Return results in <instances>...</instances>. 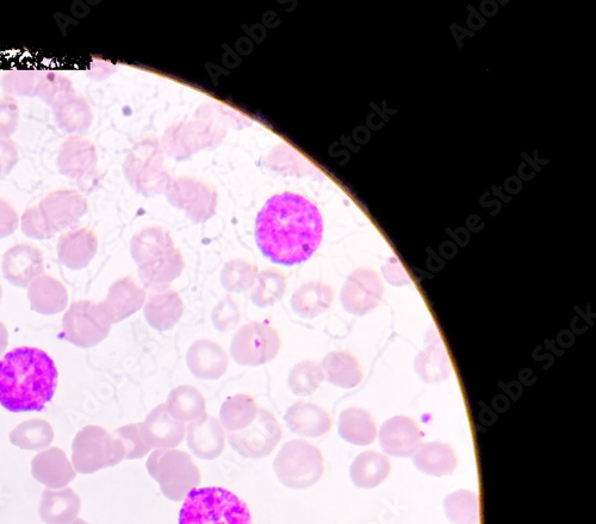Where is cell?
<instances>
[{"label":"cell","mask_w":596,"mask_h":524,"mask_svg":"<svg viewBox=\"0 0 596 524\" xmlns=\"http://www.w3.org/2000/svg\"><path fill=\"white\" fill-rule=\"evenodd\" d=\"M322 237L324 220L319 208L294 192L272 196L257 216V246L273 264H303L318 251Z\"/></svg>","instance_id":"1"},{"label":"cell","mask_w":596,"mask_h":524,"mask_svg":"<svg viewBox=\"0 0 596 524\" xmlns=\"http://www.w3.org/2000/svg\"><path fill=\"white\" fill-rule=\"evenodd\" d=\"M59 372L42 349H12L0 360V404L11 413L42 411L58 388Z\"/></svg>","instance_id":"2"},{"label":"cell","mask_w":596,"mask_h":524,"mask_svg":"<svg viewBox=\"0 0 596 524\" xmlns=\"http://www.w3.org/2000/svg\"><path fill=\"white\" fill-rule=\"evenodd\" d=\"M179 524H253L250 509L223 488L194 489L184 499Z\"/></svg>","instance_id":"3"},{"label":"cell","mask_w":596,"mask_h":524,"mask_svg":"<svg viewBox=\"0 0 596 524\" xmlns=\"http://www.w3.org/2000/svg\"><path fill=\"white\" fill-rule=\"evenodd\" d=\"M147 471L172 502H182L201 484V472L188 453L178 449H155L147 460Z\"/></svg>","instance_id":"4"},{"label":"cell","mask_w":596,"mask_h":524,"mask_svg":"<svg viewBox=\"0 0 596 524\" xmlns=\"http://www.w3.org/2000/svg\"><path fill=\"white\" fill-rule=\"evenodd\" d=\"M273 470L284 486L303 490L319 482L325 472V461L318 447L306 440H293L278 452Z\"/></svg>","instance_id":"5"},{"label":"cell","mask_w":596,"mask_h":524,"mask_svg":"<svg viewBox=\"0 0 596 524\" xmlns=\"http://www.w3.org/2000/svg\"><path fill=\"white\" fill-rule=\"evenodd\" d=\"M124 459L121 442L101 427H86L74 439L72 464L78 473H96Z\"/></svg>","instance_id":"6"},{"label":"cell","mask_w":596,"mask_h":524,"mask_svg":"<svg viewBox=\"0 0 596 524\" xmlns=\"http://www.w3.org/2000/svg\"><path fill=\"white\" fill-rule=\"evenodd\" d=\"M281 349V336L268 322H251L234 334L231 357L241 366L258 367L271 363Z\"/></svg>","instance_id":"7"},{"label":"cell","mask_w":596,"mask_h":524,"mask_svg":"<svg viewBox=\"0 0 596 524\" xmlns=\"http://www.w3.org/2000/svg\"><path fill=\"white\" fill-rule=\"evenodd\" d=\"M282 427L269 410L259 409L251 426L227 435L229 446L241 457L262 459L268 457L282 440Z\"/></svg>","instance_id":"8"},{"label":"cell","mask_w":596,"mask_h":524,"mask_svg":"<svg viewBox=\"0 0 596 524\" xmlns=\"http://www.w3.org/2000/svg\"><path fill=\"white\" fill-rule=\"evenodd\" d=\"M57 166L62 176L76 182L80 189L90 190L97 177L96 148L85 137L72 136L62 143Z\"/></svg>","instance_id":"9"},{"label":"cell","mask_w":596,"mask_h":524,"mask_svg":"<svg viewBox=\"0 0 596 524\" xmlns=\"http://www.w3.org/2000/svg\"><path fill=\"white\" fill-rule=\"evenodd\" d=\"M383 295L380 276L369 268H359L346 279L339 298L346 313L365 316L380 305Z\"/></svg>","instance_id":"10"},{"label":"cell","mask_w":596,"mask_h":524,"mask_svg":"<svg viewBox=\"0 0 596 524\" xmlns=\"http://www.w3.org/2000/svg\"><path fill=\"white\" fill-rule=\"evenodd\" d=\"M52 233L76 226L86 212L88 203L74 190H59L49 193L39 205Z\"/></svg>","instance_id":"11"},{"label":"cell","mask_w":596,"mask_h":524,"mask_svg":"<svg viewBox=\"0 0 596 524\" xmlns=\"http://www.w3.org/2000/svg\"><path fill=\"white\" fill-rule=\"evenodd\" d=\"M422 434L417 422L406 416H395L382 424L378 439L382 451L394 458H411L421 445Z\"/></svg>","instance_id":"12"},{"label":"cell","mask_w":596,"mask_h":524,"mask_svg":"<svg viewBox=\"0 0 596 524\" xmlns=\"http://www.w3.org/2000/svg\"><path fill=\"white\" fill-rule=\"evenodd\" d=\"M414 367L419 378L428 384H439L450 377V355L436 327L427 330L425 347L415 358Z\"/></svg>","instance_id":"13"},{"label":"cell","mask_w":596,"mask_h":524,"mask_svg":"<svg viewBox=\"0 0 596 524\" xmlns=\"http://www.w3.org/2000/svg\"><path fill=\"white\" fill-rule=\"evenodd\" d=\"M186 442L192 454L202 460H215L226 446L225 429L220 421L208 415L189 423L186 428Z\"/></svg>","instance_id":"14"},{"label":"cell","mask_w":596,"mask_h":524,"mask_svg":"<svg viewBox=\"0 0 596 524\" xmlns=\"http://www.w3.org/2000/svg\"><path fill=\"white\" fill-rule=\"evenodd\" d=\"M45 271L39 248L22 243L9 249L3 259V273L11 284L26 288Z\"/></svg>","instance_id":"15"},{"label":"cell","mask_w":596,"mask_h":524,"mask_svg":"<svg viewBox=\"0 0 596 524\" xmlns=\"http://www.w3.org/2000/svg\"><path fill=\"white\" fill-rule=\"evenodd\" d=\"M186 364L197 379L217 380L225 376L228 366V355L216 342L197 340L186 353Z\"/></svg>","instance_id":"16"},{"label":"cell","mask_w":596,"mask_h":524,"mask_svg":"<svg viewBox=\"0 0 596 524\" xmlns=\"http://www.w3.org/2000/svg\"><path fill=\"white\" fill-rule=\"evenodd\" d=\"M145 303L146 291L127 277L111 285L107 299L99 305L111 323H119L138 313Z\"/></svg>","instance_id":"17"},{"label":"cell","mask_w":596,"mask_h":524,"mask_svg":"<svg viewBox=\"0 0 596 524\" xmlns=\"http://www.w3.org/2000/svg\"><path fill=\"white\" fill-rule=\"evenodd\" d=\"M147 444L152 449H175L185 439L186 428L169 414L165 404L158 405L142 423Z\"/></svg>","instance_id":"18"},{"label":"cell","mask_w":596,"mask_h":524,"mask_svg":"<svg viewBox=\"0 0 596 524\" xmlns=\"http://www.w3.org/2000/svg\"><path fill=\"white\" fill-rule=\"evenodd\" d=\"M31 472L37 482L51 490L67 488L76 478V470L59 448H49L36 455Z\"/></svg>","instance_id":"19"},{"label":"cell","mask_w":596,"mask_h":524,"mask_svg":"<svg viewBox=\"0 0 596 524\" xmlns=\"http://www.w3.org/2000/svg\"><path fill=\"white\" fill-rule=\"evenodd\" d=\"M284 421L291 433L302 438H321L332 428V420L327 411L309 402L291 405L284 415Z\"/></svg>","instance_id":"20"},{"label":"cell","mask_w":596,"mask_h":524,"mask_svg":"<svg viewBox=\"0 0 596 524\" xmlns=\"http://www.w3.org/2000/svg\"><path fill=\"white\" fill-rule=\"evenodd\" d=\"M184 260L182 254L173 248L160 257L139 267V278L146 290L154 293L169 290L171 284L182 276Z\"/></svg>","instance_id":"21"},{"label":"cell","mask_w":596,"mask_h":524,"mask_svg":"<svg viewBox=\"0 0 596 524\" xmlns=\"http://www.w3.org/2000/svg\"><path fill=\"white\" fill-rule=\"evenodd\" d=\"M184 313L182 297L177 291L167 290L153 293L144 305L147 323L158 332H169L175 328Z\"/></svg>","instance_id":"22"},{"label":"cell","mask_w":596,"mask_h":524,"mask_svg":"<svg viewBox=\"0 0 596 524\" xmlns=\"http://www.w3.org/2000/svg\"><path fill=\"white\" fill-rule=\"evenodd\" d=\"M80 497L71 488L43 491L39 515L46 524H68L78 519Z\"/></svg>","instance_id":"23"},{"label":"cell","mask_w":596,"mask_h":524,"mask_svg":"<svg viewBox=\"0 0 596 524\" xmlns=\"http://www.w3.org/2000/svg\"><path fill=\"white\" fill-rule=\"evenodd\" d=\"M98 241L88 229L72 230L60 237L58 243L59 259L71 270H80L90 264L95 257Z\"/></svg>","instance_id":"24"},{"label":"cell","mask_w":596,"mask_h":524,"mask_svg":"<svg viewBox=\"0 0 596 524\" xmlns=\"http://www.w3.org/2000/svg\"><path fill=\"white\" fill-rule=\"evenodd\" d=\"M413 463L428 476L445 477L456 471L458 459L450 445L434 441L420 445L413 455Z\"/></svg>","instance_id":"25"},{"label":"cell","mask_w":596,"mask_h":524,"mask_svg":"<svg viewBox=\"0 0 596 524\" xmlns=\"http://www.w3.org/2000/svg\"><path fill=\"white\" fill-rule=\"evenodd\" d=\"M334 293L331 286L321 282L303 284L291 296L294 313L306 320H313L332 307Z\"/></svg>","instance_id":"26"},{"label":"cell","mask_w":596,"mask_h":524,"mask_svg":"<svg viewBox=\"0 0 596 524\" xmlns=\"http://www.w3.org/2000/svg\"><path fill=\"white\" fill-rule=\"evenodd\" d=\"M55 123L66 134H83L92 124V109L88 101L76 92L53 106Z\"/></svg>","instance_id":"27"},{"label":"cell","mask_w":596,"mask_h":524,"mask_svg":"<svg viewBox=\"0 0 596 524\" xmlns=\"http://www.w3.org/2000/svg\"><path fill=\"white\" fill-rule=\"evenodd\" d=\"M320 365L327 382L338 388L353 389L362 383V368L355 355L349 352L329 353Z\"/></svg>","instance_id":"28"},{"label":"cell","mask_w":596,"mask_h":524,"mask_svg":"<svg viewBox=\"0 0 596 524\" xmlns=\"http://www.w3.org/2000/svg\"><path fill=\"white\" fill-rule=\"evenodd\" d=\"M338 433L341 439L351 445L369 446L377 438L374 417L364 409H346L339 416Z\"/></svg>","instance_id":"29"},{"label":"cell","mask_w":596,"mask_h":524,"mask_svg":"<svg viewBox=\"0 0 596 524\" xmlns=\"http://www.w3.org/2000/svg\"><path fill=\"white\" fill-rule=\"evenodd\" d=\"M389 473V459L374 451L360 453L350 467L352 483L364 490L376 489L387 479Z\"/></svg>","instance_id":"30"},{"label":"cell","mask_w":596,"mask_h":524,"mask_svg":"<svg viewBox=\"0 0 596 524\" xmlns=\"http://www.w3.org/2000/svg\"><path fill=\"white\" fill-rule=\"evenodd\" d=\"M77 308V320L79 330L77 340L80 346H93L107 338L111 323L108 316L104 314L101 305L93 303H79L74 305Z\"/></svg>","instance_id":"31"},{"label":"cell","mask_w":596,"mask_h":524,"mask_svg":"<svg viewBox=\"0 0 596 524\" xmlns=\"http://www.w3.org/2000/svg\"><path fill=\"white\" fill-rule=\"evenodd\" d=\"M173 419L191 423L207 415V404L202 393L194 386L183 385L173 389L165 403Z\"/></svg>","instance_id":"32"},{"label":"cell","mask_w":596,"mask_h":524,"mask_svg":"<svg viewBox=\"0 0 596 524\" xmlns=\"http://www.w3.org/2000/svg\"><path fill=\"white\" fill-rule=\"evenodd\" d=\"M259 408L254 398L235 395L226 399L220 410V423L228 433L239 432L256 420Z\"/></svg>","instance_id":"33"},{"label":"cell","mask_w":596,"mask_h":524,"mask_svg":"<svg viewBox=\"0 0 596 524\" xmlns=\"http://www.w3.org/2000/svg\"><path fill=\"white\" fill-rule=\"evenodd\" d=\"M173 248L175 247H173L170 235L160 228L142 230L132 240L133 259L139 267L171 251Z\"/></svg>","instance_id":"34"},{"label":"cell","mask_w":596,"mask_h":524,"mask_svg":"<svg viewBox=\"0 0 596 524\" xmlns=\"http://www.w3.org/2000/svg\"><path fill=\"white\" fill-rule=\"evenodd\" d=\"M444 511L452 524L480 523V498L474 492L458 490L444 499Z\"/></svg>","instance_id":"35"},{"label":"cell","mask_w":596,"mask_h":524,"mask_svg":"<svg viewBox=\"0 0 596 524\" xmlns=\"http://www.w3.org/2000/svg\"><path fill=\"white\" fill-rule=\"evenodd\" d=\"M287 278L276 270L258 273L256 285L251 292V301L258 308H270L284 297L287 292Z\"/></svg>","instance_id":"36"},{"label":"cell","mask_w":596,"mask_h":524,"mask_svg":"<svg viewBox=\"0 0 596 524\" xmlns=\"http://www.w3.org/2000/svg\"><path fill=\"white\" fill-rule=\"evenodd\" d=\"M53 438L51 424L43 420L24 422L10 434L12 444L27 451H40L51 445Z\"/></svg>","instance_id":"37"},{"label":"cell","mask_w":596,"mask_h":524,"mask_svg":"<svg viewBox=\"0 0 596 524\" xmlns=\"http://www.w3.org/2000/svg\"><path fill=\"white\" fill-rule=\"evenodd\" d=\"M321 365L312 360H304L296 364L289 373L288 385L296 396H312L324 382Z\"/></svg>","instance_id":"38"},{"label":"cell","mask_w":596,"mask_h":524,"mask_svg":"<svg viewBox=\"0 0 596 524\" xmlns=\"http://www.w3.org/2000/svg\"><path fill=\"white\" fill-rule=\"evenodd\" d=\"M257 268L244 260L227 262L221 273L223 289L229 293H244L256 285Z\"/></svg>","instance_id":"39"},{"label":"cell","mask_w":596,"mask_h":524,"mask_svg":"<svg viewBox=\"0 0 596 524\" xmlns=\"http://www.w3.org/2000/svg\"><path fill=\"white\" fill-rule=\"evenodd\" d=\"M42 71L14 70L3 74L2 87L9 97H36Z\"/></svg>","instance_id":"40"},{"label":"cell","mask_w":596,"mask_h":524,"mask_svg":"<svg viewBox=\"0 0 596 524\" xmlns=\"http://www.w3.org/2000/svg\"><path fill=\"white\" fill-rule=\"evenodd\" d=\"M72 81L58 72H43L37 96L49 106L74 93Z\"/></svg>","instance_id":"41"},{"label":"cell","mask_w":596,"mask_h":524,"mask_svg":"<svg viewBox=\"0 0 596 524\" xmlns=\"http://www.w3.org/2000/svg\"><path fill=\"white\" fill-rule=\"evenodd\" d=\"M113 436L121 442L127 460L144 458L152 451L142 432V423L128 424L117 429Z\"/></svg>","instance_id":"42"},{"label":"cell","mask_w":596,"mask_h":524,"mask_svg":"<svg viewBox=\"0 0 596 524\" xmlns=\"http://www.w3.org/2000/svg\"><path fill=\"white\" fill-rule=\"evenodd\" d=\"M241 311L237 302L231 296L221 299L211 313V322L220 333H228L238 327Z\"/></svg>","instance_id":"43"},{"label":"cell","mask_w":596,"mask_h":524,"mask_svg":"<svg viewBox=\"0 0 596 524\" xmlns=\"http://www.w3.org/2000/svg\"><path fill=\"white\" fill-rule=\"evenodd\" d=\"M22 232L31 237V239L36 240L49 239V237L54 235L40 207H33L24 212L22 216Z\"/></svg>","instance_id":"44"},{"label":"cell","mask_w":596,"mask_h":524,"mask_svg":"<svg viewBox=\"0 0 596 524\" xmlns=\"http://www.w3.org/2000/svg\"><path fill=\"white\" fill-rule=\"evenodd\" d=\"M20 123V106L14 97L0 99V137L10 139Z\"/></svg>","instance_id":"45"},{"label":"cell","mask_w":596,"mask_h":524,"mask_svg":"<svg viewBox=\"0 0 596 524\" xmlns=\"http://www.w3.org/2000/svg\"><path fill=\"white\" fill-rule=\"evenodd\" d=\"M20 161L17 145L11 139L0 137V178L8 177Z\"/></svg>","instance_id":"46"},{"label":"cell","mask_w":596,"mask_h":524,"mask_svg":"<svg viewBox=\"0 0 596 524\" xmlns=\"http://www.w3.org/2000/svg\"><path fill=\"white\" fill-rule=\"evenodd\" d=\"M382 273L390 285L407 286L412 283L405 268H403L401 262L397 259H390L387 264L382 267Z\"/></svg>","instance_id":"47"},{"label":"cell","mask_w":596,"mask_h":524,"mask_svg":"<svg viewBox=\"0 0 596 524\" xmlns=\"http://www.w3.org/2000/svg\"><path fill=\"white\" fill-rule=\"evenodd\" d=\"M18 227V216L11 204L0 198V239L15 233Z\"/></svg>","instance_id":"48"},{"label":"cell","mask_w":596,"mask_h":524,"mask_svg":"<svg viewBox=\"0 0 596 524\" xmlns=\"http://www.w3.org/2000/svg\"><path fill=\"white\" fill-rule=\"evenodd\" d=\"M68 524H89L88 522L82 520V519H76L74 521H72L71 523Z\"/></svg>","instance_id":"49"},{"label":"cell","mask_w":596,"mask_h":524,"mask_svg":"<svg viewBox=\"0 0 596 524\" xmlns=\"http://www.w3.org/2000/svg\"><path fill=\"white\" fill-rule=\"evenodd\" d=\"M0 299H2V286H0Z\"/></svg>","instance_id":"50"}]
</instances>
